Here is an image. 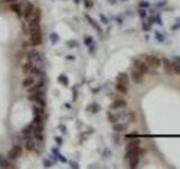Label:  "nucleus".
Listing matches in <instances>:
<instances>
[{
	"mask_svg": "<svg viewBox=\"0 0 180 169\" xmlns=\"http://www.w3.org/2000/svg\"><path fill=\"white\" fill-rule=\"evenodd\" d=\"M145 61L150 67H153V68H159L160 65L162 64V60L159 59L158 56H155V55H146Z\"/></svg>",
	"mask_w": 180,
	"mask_h": 169,
	"instance_id": "1",
	"label": "nucleus"
},
{
	"mask_svg": "<svg viewBox=\"0 0 180 169\" xmlns=\"http://www.w3.org/2000/svg\"><path fill=\"white\" fill-rule=\"evenodd\" d=\"M21 153H23V149H21V147L18 146V144H16V146H14V147L9 150V152H8V158L15 160V159L19 158L21 156Z\"/></svg>",
	"mask_w": 180,
	"mask_h": 169,
	"instance_id": "2",
	"label": "nucleus"
},
{
	"mask_svg": "<svg viewBox=\"0 0 180 169\" xmlns=\"http://www.w3.org/2000/svg\"><path fill=\"white\" fill-rule=\"evenodd\" d=\"M144 76L145 74H143L142 71H140L138 70L136 68L134 69V70H132V72H131V77H132V80L135 82V84H141V82H143V80H144Z\"/></svg>",
	"mask_w": 180,
	"mask_h": 169,
	"instance_id": "3",
	"label": "nucleus"
},
{
	"mask_svg": "<svg viewBox=\"0 0 180 169\" xmlns=\"http://www.w3.org/2000/svg\"><path fill=\"white\" fill-rule=\"evenodd\" d=\"M34 11H35V8H34V5L32 2H27L25 9H24V18L26 21H29L31 18L33 17L34 15Z\"/></svg>",
	"mask_w": 180,
	"mask_h": 169,
	"instance_id": "4",
	"label": "nucleus"
},
{
	"mask_svg": "<svg viewBox=\"0 0 180 169\" xmlns=\"http://www.w3.org/2000/svg\"><path fill=\"white\" fill-rule=\"evenodd\" d=\"M29 43H31L32 46H37V45H40L42 43V33H41V31L29 35Z\"/></svg>",
	"mask_w": 180,
	"mask_h": 169,
	"instance_id": "5",
	"label": "nucleus"
},
{
	"mask_svg": "<svg viewBox=\"0 0 180 169\" xmlns=\"http://www.w3.org/2000/svg\"><path fill=\"white\" fill-rule=\"evenodd\" d=\"M143 153V150L138 147L135 149H131V150H127L126 152V156H125V159H129L132 157H138V156H141Z\"/></svg>",
	"mask_w": 180,
	"mask_h": 169,
	"instance_id": "6",
	"label": "nucleus"
},
{
	"mask_svg": "<svg viewBox=\"0 0 180 169\" xmlns=\"http://www.w3.org/2000/svg\"><path fill=\"white\" fill-rule=\"evenodd\" d=\"M134 67H135L138 70L142 71L143 74H148L149 72V64L145 63V62H142V61L135 60V61H134Z\"/></svg>",
	"mask_w": 180,
	"mask_h": 169,
	"instance_id": "7",
	"label": "nucleus"
},
{
	"mask_svg": "<svg viewBox=\"0 0 180 169\" xmlns=\"http://www.w3.org/2000/svg\"><path fill=\"white\" fill-rule=\"evenodd\" d=\"M127 103L126 100H124V99H116V100H114L110 106H109V108L110 109H118V108H123V107H126Z\"/></svg>",
	"mask_w": 180,
	"mask_h": 169,
	"instance_id": "8",
	"label": "nucleus"
},
{
	"mask_svg": "<svg viewBox=\"0 0 180 169\" xmlns=\"http://www.w3.org/2000/svg\"><path fill=\"white\" fill-rule=\"evenodd\" d=\"M162 64H163V68H164V71L169 76H172L173 74V69H172V62L168 60V59H163L162 60Z\"/></svg>",
	"mask_w": 180,
	"mask_h": 169,
	"instance_id": "9",
	"label": "nucleus"
},
{
	"mask_svg": "<svg viewBox=\"0 0 180 169\" xmlns=\"http://www.w3.org/2000/svg\"><path fill=\"white\" fill-rule=\"evenodd\" d=\"M43 86H44V82H43V81H38L37 84H33V86H31V87H28V90H27L28 95H29V94H34V93L41 90V89L43 88Z\"/></svg>",
	"mask_w": 180,
	"mask_h": 169,
	"instance_id": "10",
	"label": "nucleus"
},
{
	"mask_svg": "<svg viewBox=\"0 0 180 169\" xmlns=\"http://www.w3.org/2000/svg\"><path fill=\"white\" fill-rule=\"evenodd\" d=\"M116 90L120 94H127L128 93V86L125 84H122V82H117L115 86Z\"/></svg>",
	"mask_w": 180,
	"mask_h": 169,
	"instance_id": "11",
	"label": "nucleus"
},
{
	"mask_svg": "<svg viewBox=\"0 0 180 169\" xmlns=\"http://www.w3.org/2000/svg\"><path fill=\"white\" fill-rule=\"evenodd\" d=\"M26 137H27V141H26V150L32 151V150H34V148H35V141H34V139L31 137V135H26Z\"/></svg>",
	"mask_w": 180,
	"mask_h": 169,
	"instance_id": "12",
	"label": "nucleus"
},
{
	"mask_svg": "<svg viewBox=\"0 0 180 169\" xmlns=\"http://www.w3.org/2000/svg\"><path fill=\"white\" fill-rule=\"evenodd\" d=\"M117 82H122V84H128L129 82V78L126 74H119L117 76Z\"/></svg>",
	"mask_w": 180,
	"mask_h": 169,
	"instance_id": "13",
	"label": "nucleus"
},
{
	"mask_svg": "<svg viewBox=\"0 0 180 169\" xmlns=\"http://www.w3.org/2000/svg\"><path fill=\"white\" fill-rule=\"evenodd\" d=\"M10 9L14 11L17 16H19V17L21 16V8L17 2H12V3H10Z\"/></svg>",
	"mask_w": 180,
	"mask_h": 169,
	"instance_id": "14",
	"label": "nucleus"
},
{
	"mask_svg": "<svg viewBox=\"0 0 180 169\" xmlns=\"http://www.w3.org/2000/svg\"><path fill=\"white\" fill-rule=\"evenodd\" d=\"M129 160V168H136L140 164V156L138 157H132L128 159Z\"/></svg>",
	"mask_w": 180,
	"mask_h": 169,
	"instance_id": "15",
	"label": "nucleus"
},
{
	"mask_svg": "<svg viewBox=\"0 0 180 169\" xmlns=\"http://www.w3.org/2000/svg\"><path fill=\"white\" fill-rule=\"evenodd\" d=\"M34 84H35L34 78H33V77H27V78H25V79H24V81H23V87L28 88V87L33 86Z\"/></svg>",
	"mask_w": 180,
	"mask_h": 169,
	"instance_id": "16",
	"label": "nucleus"
},
{
	"mask_svg": "<svg viewBox=\"0 0 180 169\" xmlns=\"http://www.w3.org/2000/svg\"><path fill=\"white\" fill-rule=\"evenodd\" d=\"M113 130L115 132H118V133H122V132H125L126 131V125L124 124H118V123H115L114 126H113Z\"/></svg>",
	"mask_w": 180,
	"mask_h": 169,
	"instance_id": "17",
	"label": "nucleus"
},
{
	"mask_svg": "<svg viewBox=\"0 0 180 169\" xmlns=\"http://www.w3.org/2000/svg\"><path fill=\"white\" fill-rule=\"evenodd\" d=\"M140 143H141V141H140V140H132L129 143H127L126 149L127 150H131V149L138 148V147H140Z\"/></svg>",
	"mask_w": 180,
	"mask_h": 169,
	"instance_id": "18",
	"label": "nucleus"
},
{
	"mask_svg": "<svg viewBox=\"0 0 180 169\" xmlns=\"http://www.w3.org/2000/svg\"><path fill=\"white\" fill-rule=\"evenodd\" d=\"M32 68H33V63H32V61H29V62H27V63H25L23 65V71H24L25 74H29L31 70H32Z\"/></svg>",
	"mask_w": 180,
	"mask_h": 169,
	"instance_id": "19",
	"label": "nucleus"
},
{
	"mask_svg": "<svg viewBox=\"0 0 180 169\" xmlns=\"http://www.w3.org/2000/svg\"><path fill=\"white\" fill-rule=\"evenodd\" d=\"M33 131H34V125L31 124V125H28V126L25 127V128L21 131V133L25 134V135H31V133H32Z\"/></svg>",
	"mask_w": 180,
	"mask_h": 169,
	"instance_id": "20",
	"label": "nucleus"
},
{
	"mask_svg": "<svg viewBox=\"0 0 180 169\" xmlns=\"http://www.w3.org/2000/svg\"><path fill=\"white\" fill-rule=\"evenodd\" d=\"M33 109H34V114L35 115H43V113H44V111H43L44 108L38 105L33 106Z\"/></svg>",
	"mask_w": 180,
	"mask_h": 169,
	"instance_id": "21",
	"label": "nucleus"
},
{
	"mask_svg": "<svg viewBox=\"0 0 180 169\" xmlns=\"http://www.w3.org/2000/svg\"><path fill=\"white\" fill-rule=\"evenodd\" d=\"M172 69H173V72L180 76V63L179 62H172Z\"/></svg>",
	"mask_w": 180,
	"mask_h": 169,
	"instance_id": "22",
	"label": "nucleus"
},
{
	"mask_svg": "<svg viewBox=\"0 0 180 169\" xmlns=\"http://www.w3.org/2000/svg\"><path fill=\"white\" fill-rule=\"evenodd\" d=\"M11 167H12V166L9 165L8 161H6V160H3V159L0 160V168H11Z\"/></svg>",
	"mask_w": 180,
	"mask_h": 169,
	"instance_id": "23",
	"label": "nucleus"
},
{
	"mask_svg": "<svg viewBox=\"0 0 180 169\" xmlns=\"http://www.w3.org/2000/svg\"><path fill=\"white\" fill-rule=\"evenodd\" d=\"M117 120H118V117L116 115H114V114H112V113H108V121L110 122V123H116Z\"/></svg>",
	"mask_w": 180,
	"mask_h": 169,
	"instance_id": "24",
	"label": "nucleus"
},
{
	"mask_svg": "<svg viewBox=\"0 0 180 169\" xmlns=\"http://www.w3.org/2000/svg\"><path fill=\"white\" fill-rule=\"evenodd\" d=\"M127 118H128V121H129V122H135V121H136L135 113H134V112H129V113L127 114Z\"/></svg>",
	"mask_w": 180,
	"mask_h": 169,
	"instance_id": "25",
	"label": "nucleus"
},
{
	"mask_svg": "<svg viewBox=\"0 0 180 169\" xmlns=\"http://www.w3.org/2000/svg\"><path fill=\"white\" fill-rule=\"evenodd\" d=\"M155 38H157L158 42H163L164 41V36L159 32H155Z\"/></svg>",
	"mask_w": 180,
	"mask_h": 169,
	"instance_id": "26",
	"label": "nucleus"
},
{
	"mask_svg": "<svg viewBox=\"0 0 180 169\" xmlns=\"http://www.w3.org/2000/svg\"><path fill=\"white\" fill-rule=\"evenodd\" d=\"M87 18L89 19V23H90V24H91V25H92V26H94L95 28H97L98 31H101V30H100V27L98 26V24H97V23H95V21H94V19H91V18L89 17V16H87Z\"/></svg>",
	"mask_w": 180,
	"mask_h": 169,
	"instance_id": "27",
	"label": "nucleus"
},
{
	"mask_svg": "<svg viewBox=\"0 0 180 169\" xmlns=\"http://www.w3.org/2000/svg\"><path fill=\"white\" fill-rule=\"evenodd\" d=\"M34 122L36 124H42L43 121H42V115H35V118H34Z\"/></svg>",
	"mask_w": 180,
	"mask_h": 169,
	"instance_id": "28",
	"label": "nucleus"
},
{
	"mask_svg": "<svg viewBox=\"0 0 180 169\" xmlns=\"http://www.w3.org/2000/svg\"><path fill=\"white\" fill-rule=\"evenodd\" d=\"M59 80H60V81L62 82V84H64V86H66V84H68V79L65 78V76H63V74L59 77Z\"/></svg>",
	"mask_w": 180,
	"mask_h": 169,
	"instance_id": "29",
	"label": "nucleus"
},
{
	"mask_svg": "<svg viewBox=\"0 0 180 169\" xmlns=\"http://www.w3.org/2000/svg\"><path fill=\"white\" fill-rule=\"evenodd\" d=\"M31 74H34L35 76H38V74H41V71H40V69L37 67H33L32 70H31Z\"/></svg>",
	"mask_w": 180,
	"mask_h": 169,
	"instance_id": "30",
	"label": "nucleus"
},
{
	"mask_svg": "<svg viewBox=\"0 0 180 169\" xmlns=\"http://www.w3.org/2000/svg\"><path fill=\"white\" fill-rule=\"evenodd\" d=\"M138 15H140V17H141V18H144V17L146 16V12H145V10L141 9V10H138Z\"/></svg>",
	"mask_w": 180,
	"mask_h": 169,
	"instance_id": "31",
	"label": "nucleus"
},
{
	"mask_svg": "<svg viewBox=\"0 0 180 169\" xmlns=\"http://www.w3.org/2000/svg\"><path fill=\"white\" fill-rule=\"evenodd\" d=\"M92 42V37H90V36H88V37H86V40H85V43L87 44V45H89L90 43Z\"/></svg>",
	"mask_w": 180,
	"mask_h": 169,
	"instance_id": "32",
	"label": "nucleus"
},
{
	"mask_svg": "<svg viewBox=\"0 0 180 169\" xmlns=\"http://www.w3.org/2000/svg\"><path fill=\"white\" fill-rule=\"evenodd\" d=\"M149 6H150V3H148L146 1H142V2L140 3V7H144V8H145V7H149Z\"/></svg>",
	"mask_w": 180,
	"mask_h": 169,
	"instance_id": "33",
	"label": "nucleus"
},
{
	"mask_svg": "<svg viewBox=\"0 0 180 169\" xmlns=\"http://www.w3.org/2000/svg\"><path fill=\"white\" fill-rule=\"evenodd\" d=\"M85 5L86 7H92V3H91L90 0H85Z\"/></svg>",
	"mask_w": 180,
	"mask_h": 169,
	"instance_id": "34",
	"label": "nucleus"
},
{
	"mask_svg": "<svg viewBox=\"0 0 180 169\" xmlns=\"http://www.w3.org/2000/svg\"><path fill=\"white\" fill-rule=\"evenodd\" d=\"M18 0H5V2H7V3H12V2H17Z\"/></svg>",
	"mask_w": 180,
	"mask_h": 169,
	"instance_id": "35",
	"label": "nucleus"
},
{
	"mask_svg": "<svg viewBox=\"0 0 180 169\" xmlns=\"http://www.w3.org/2000/svg\"><path fill=\"white\" fill-rule=\"evenodd\" d=\"M100 17H101V19H103V23H105V24H107V23H108V21H107V18H105L104 16H100Z\"/></svg>",
	"mask_w": 180,
	"mask_h": 169,
	"instance_id": "36",
	"label": "nucleus"
}]
</instances>
